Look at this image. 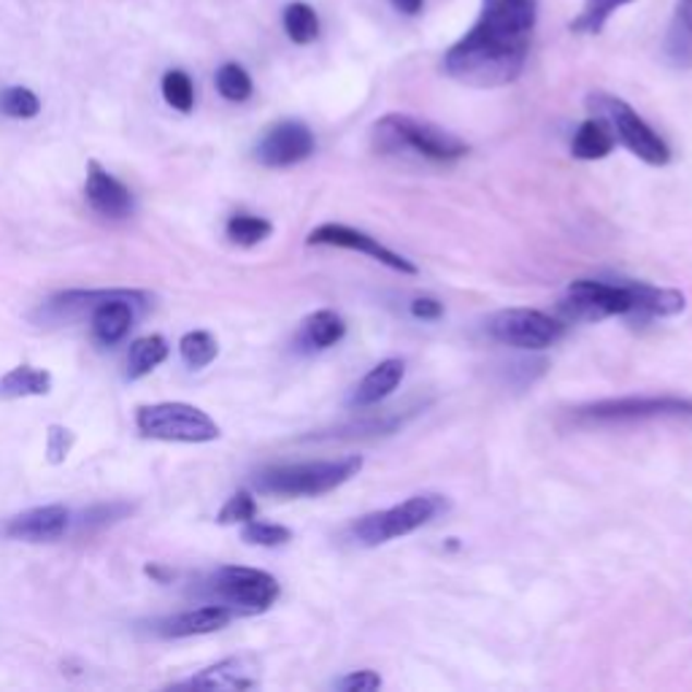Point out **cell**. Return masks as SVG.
Wrapping results in <instances>:
<instances>
[{
    "label": "cell",
    "instance_id": "cell-30",
    "mask_svg": "<svg viewBox=\"0 0 692 692\" xmlns=\"http://www.w3.org/2000/svg\"><path fill=\"white\" fill-rule=\"evenodd\" d=\"M241 538L252 547H281L292 538V531L284 525H277V522H260V520H250L244 522V531H241Z\"/></svg>",
    "mask_w": 692,
    "mask_h": 692
},
{
    "label": "cell",
    "instance_id": "cell-10",
    "mask_svg": "<svg viewBox=\"0 0 692 692\" xmlns=\"http://www.w3.org/2000/svg\"><path fill=\"white\" fill-rule=\"evenodd\" d=\"M657 416H692V398L677 396H644L617 398V401L590 403L573 412V420L582 425H620V422L657 420Z\"/></svg>",
    "mask_w": 692,
    "mask_h": 692
},
{
    "label": "cell",
    "instance_id": "cell-19",
    "mask_svg": "<svg viewBox=\"0 0 692 692\" xmlns=\"http://www.w3.org/2000/svg\"><path fill=\"white\" fill-rule=\"evenodd\" d=\"M52 374L47 368H36L31 363H22L0 376V398L16 401V398H41L52 392Z\"/></svg>",
    "mask_w": 692,
    "mask_h": 692
},
{
    "label": "cell",
    "instance_id": "cell-1",
    "mask_svg": "<svg viewBox=\"0 0 692 692\" xmlns=\"http://www.w3.org/2000/svg\"><path fill=\"white\" fill-rule=\"evenodd\" d=\"M538 0H482L474 27L444 52L452 82L476 89L506 87L525 71Z\"/></svg>",
    "mask_w": 692,
    "mask_h": 692
},
{
    "label": "cell",
    "instance_id": "cell-5",
    "mask_svg": "<svg viewBox=\"0 0 692 692\" xmlns=\"http://www.w3.org/2000/svg\"><path fill=\"white\" fill-rule=\"evenodd\" d=\"M136 427L144 438L168 444H208L222 436L204 409L182 401L149 403L136 409Z\"/></svg>",
    "mask_w": 692,
    "mask_h": 692
},
{
    "label": "cell",
    "instance_id": "cell-20",
    "mask_svg": "<svg viewBox=\"0 0 692 692\" xmlns=\"http://www.w3.org/2000/svg\"><path fill=\"white\" fill-rule=\"evenodd\" d=\"M615 146L617 138L611 133L609 122L600 120V117H590L573 133L571 155L576 160H604V157H609L615 151Z\"/></svg>",
    "mask_w": 692,
    "mask_h": 692
},
{
    "label": "cell",
    "instance_id": "cell-7",
    "mask_svg": "<svg viewBox=\"0 0 692 692\" xmlns=\"http://www.w3.org/2000/svg\"><path fill=\"white\" fill-rule=\"evenodd\" d=\"M590 111L600 120L609 122L611 133L620 141L624 149L633 151L639 160H644L646 166L663 168L671 162V149L668 144L635 114V109L630 104H624L617 95H606V93H593L587 98Z\"/></svg>",
    "mask_w": 692,
    "mask_h": 692
},
{
    "label": "cell",
    "instance_id": "cell-36",
    "mask_svg": "<svg viewBox=\"0 0 692 692\" xmlns=\"http://www.w3.org/2000/svg\"><path fill=\"white\" fill-rule=\"evenodd\" d=\"M390 3L396 5V11H401L406 16H416L425 9V0H390Z\"/></svg>",
    "mask_w": 692,
    "mask_h": 692
},
{
    "label": "cell",
    "instance_id": "cell-18",
    "mask_svg": "<svg viewBox=\"0 0 692 692\" xmlns=\"http://www.w3.org/2000/svg\"><path fill=\"white\" fill-rule=\"evenodd\" d=\"M663 58L671 69L692 71V0H677L663 38Z\"/></svg>",
    "mask_w": 692,
    "mask_h": 692
},
{
    "label": "cell",
    "instance_id": "cell-17",
    "mask_svg": "<svg viewBox=\"0 0 692 692\" xmlns=\"http://www.w3.org/2000/svg\"><path fill=\"white\" fill-rule=\"evenodd\" d=\"M403 374H406V365L403 360H381L376 368H371L368 374L360 379V385L352 390V398H349V406L352 409H368L381 403L385 398H390L392 392L398 390V385L403 381Z\"/></svg>",
    "mask_w": 692,
    "mask_h": 692
},
{
    "label": "cell",
    "instance_id": "cell-25",
    "mask_svg": "<svg viewBox=\"0 0 692 692\" xmlns=\"http://www.w3.org/2000/svg\"><path fill=\"white\" fill-rule=\"evenodd\" d=\"M179 354H182L184 365L193 371L208 368L217 360L219 344L208 330H190L179 339Z\"/></svg>",
    "mask_w": 692,
    "mask_h": 692
},
{
    "label": "cell",
    "instance_id": "cell-3",
    "mask_svg": "<svg viewBox=\"0 0 692 692\" xmlns=\"http://www.w3.org/2000/svg\"><path fill=\"white\" fill-rule=\"evenodd\" d=\"M363 469L360 454L341 460H314V463L271 465L255 476V487L266 495L279 498H317L347 485Z\"/></svg>",
    "mask_w": 692,
    "mask_h": 692
},
{
    "label": "cell",
    "instance_id": "cell-14",
    "mask_svg": "<svg viewBox=\"0 0 692 692\" xmlns=\"http://www.w3.org/2000/svg\"><path fill=\"white\" fill-rule=\"evenodd\" d=\"M84 198L89 208L106 219L131 217L136 201L128 184H122L114 173L106 171L98 160L87 162V182H84Z\"/></svg>",
    "mask_w": 692,
    "mask_h": 692
},
{
    "label": "cell",
    "instance_id": "cell-13",
    "mask_svg": "<svg viewBox=\"0 0 692 692\" xmlns=\"http://www.w3.org/2000/svg\"><path fill=\"white\" fill-rule=\"evenodd\" d=\"M73 525V517L65 506L49 503L27 509L22 514H14L5 520L3 536L11 542H27V544H52L69 536Z\"/></svg>",
    "mask_w": 692,
    "mask_h": 692
},
{
    "label": "cell",
    "instance_id": "cell-29",
    "mask_svg": "<svg viewBox=\"0 0 692 692\" xmlns=\"http://www.w3.org/2000/svg\"><path fill=\"white\" fill-rule=\"evenodd\" d=\"M0 114L11 120H33L41 114V98L27 87H5L0 93Z\"/></svg>",
    "mask_w": 692,
    "mask_h": 692
},
{
    "label": "cell",
    "instance_id": "cell-16",
    "mask_svg": "<svg viewBox=\"0 0 692 692\" xmlns=\"http://www.w3.org/2000/svg\"><path fill=\"white\" fill-rule=\"evenodd\" d=\"M260 684L257 679V668L250 657H228L214 666L204 668L198 677L184 682L182 688L193 690H255Z\"/></svg>",
    "mask_w": 692,
    "mask_h": 692
},
{
    "label": "cell",
    "instance_id": "cell-31",
    "mask_svg": "<svg viewBox=\"0 0 692 692\" xmlns=\"http://www.w3.org/2000/svg\"><path fill=\"white\" fill-rule=\"evenodd\" d=\"M257 517V500L252 498V493L239 489L235 495H230L228 503L219 509L217 522L219 525H244V522L255 520Z\"/></svg>",
    "mask_w": 692,
    "mask_h": 692
},
{
    "label": "cell",
    "instance_id": "cell-15",
    "mask_svg": "<svg viewBox=\"0 0 692 692\" xmlns=\"http://www.w3.org/2000/svg\"><path fill=\"white\" fill-rule=\"evenodd\" d=\"M233 611L219 604L201 606V609L179 611V615L166 617V620L155 624V633L162 635V639H190V635L217 633V630L228 628L233 622Z\"/></svg>",
    "mask_w": 692,
    "mask_h": 692
},
{
    "label": "cell",
    "instance_id": "cell-34",
    "mask_svg": "<svg viewBox=\"0 0 692 692\" xmlns=\"http://www.w3.org/2000/svg\"><path fill=\"white\" fill-rule=\"evenodd\" d=\"M336 688L344 692H374L381 688V677L376 671H368V668H365V671L347 673L344 679L336 682Z\"/></svg>",
    "mask_w": 692,
    "mask_h": 692
},
{
    "label": "cell",
    "instance_id": "cell-23",
    "mask_svg": "<svg viewBox=\"0 0 692 692\" xmlns=\"http://www.w3.org/2000/svg\"><path fill=\"white\" fill-rule=\"evenodd\" d=\"M281 25H284L287 38H290L292 44H298V47H308V44H314L319 38L317 11L308 3H303V0L284 5V11H281Z\"/></svg>",
    "mask_w": 692,
    "mask_h": 692
},
{
    "label": "cell",
    "instance_id": "cell-27",
    "mask_svg": "<svg viewBox=\"0 0 692 692\" xmlns=\"http://www.w3.org/2000/svg\"><path fill=\"white\" fill-rule=\"evenodd\" d=\"M224 233L239 246H257L274 233V224L268 219L255 217V214H233L224 224Z\"/></svg>",
    "mask_w": 692,
    "mask_h": 692
},
{
    "label": "cell",
    "instance_id": "cell-33",
    "mask_svg": "<svg viewBox=\"0 0 692 692\" xmlns=\"http://www.w3.org/2000/svg\"><path fill=\"white\" fill-rule=\"evenodd\" d=\"M73 433L69 430V427L63 425H52L47 433V460L52 465H60L65 463V458H69L71 447H73Z\"/></svg>",
    "mask_w": 692,
    "mask_h": 692
},
{
    "label": "cell",
    "instance_id": "cell-35",
    "mask_svg": "<svg viewBox=\"0 0 692 692\" xmlns=\"http://www.w3.org/2000/svg\"><path fill=\"white\" fill-rule=\"evenodd\" d=\"M412 314L416 319H438L444 314V306L433 298H416L412 303Z\"/></svg>",
    "mask_w": 692,
    "mask_h": 692
},
{
    "label": "cell",
    "instance_id": "cell-8",
    "mask_svg": "<svg viewBox=\"0 0 692 692\" xmlns=\"http://www.w3.org/2000/svg\"><path fill=\"white\" fill-rule=\"evenodd\" d=\"M560 312L562 317L576 319V323H600V319L609 317H633L635 281H628V284L598 279L571 281L560 301Z\"/></svg>",
    "mask_w": 692,
    "mask_h": 692
},
{
    "label": "cell",
    "instance_id": "cell-24",
    "mask_svg": "<svg viewBox=\"0 0 692 692\" xmlns=\"http://www.w3.org/2000/svg\"><path fill=\"white\" fill-rule=\"evenodd\" d=\"M628 3H633V0H587L568 27H571V33H579V36H598L606 27V22H609V16L620 5Z\"/></svg>",
    "mask_w": 692,
    "mask_h": 692
},
{
    "label": "cell",
    "instance_id": "cell-28",
    "mask_svg": "<svg viewBox=\"0 0 692 692\" xmlns=\"http://www.w3.org/2000/svg\"><path fill=\"white\" fill-rule=\"evenodd\" d=\"M160 89H162V98H166V104L171 106V109L182 111V114H190V111L195 109V84L187 71L182 69L166 71Z\"/></svg>",
    "mask_w": 692,
    "mask_h": 692
},
{
    "label": "cell",
    "instance_id": "cell-6",
    "mask_svg": "<svg viewBox=\"0 0 692 692\" xmlns=\"http://www.w3.org/2000/svg\"><path fill=\"white\" fill-rule=\"evenodd\" d=\"M208 595L235 617H255L271 609L279 600L281 587L271 573L260 568L222 566L208 576Z\"/></svg>",
    "mask_w": 692,
    "mask_h": 692
},
{
    "label": "cell",
    "instance_id": "cell-21",
    "mask_svg": "<svg viewBox=\"0 0 692 692\" xmlns=\"http://www.w3.org/2000/svg\"><path fill=\"white\" fill-rule=\"evenodd\" d=\"M347 336V323L330 308L314 312L303 319L301 328V344L308 349H330L339 344Z\"/></svg>",
    "mask_w": 692,
    "mask_h": 692
},
{
    "label": "cell",
    "instance_id": "cell-32",
    "mask_svg": "<svg viewBox=\"0 0 692 692\" xmlns=\"http://www.w3.org/2000/svg\"><path fill=\"white\" fill-rule=\"evenodd\" d=\"M131 506L128 503H100V506H93V509H87L82 514V520H78V531H98V527H106V525H114L117 520H122L125 514H131Z\"/></svg>",
    "mask_w": 692,
    "mask_h": 692
},
{
    "label": "cell",
    "instance_id": "cell-22",
    "mask_svg": "<svg viewBox=\"0 0 692 692\" xmlns=\"http://www.w3.org/2000/svg\"><path fill=\"white\" fill-rule=\"evenodd\" d=\"M171 354V347L162 336H144V339H136L131 344V352H128V379L138 381L144 379L146 374L162 365Z\"/></svg>",
    "mask_w": 692,
    "mask_h": 692
},
{
    "label": "cell",
    "instance_id": "cell-2",
    "mask_svg": "<svg viewBox=\"0 0 692 692\" xmlns=\"http://www.w3.org/2000/svg\"><path fill=\"white\" fill-rule=\"evenodd\" d=\"M371 138L381 155H414L427 162H458L469 155V144L463 138L409 114L381 117Z\"/></svg>",
    "mask_w": 692,
    "mask_h": 692
},
{
    "label": "cell",
    "instance_id": "cell-26",
    "mask_svg": "<svg viewBox=\"0 0 692 692\" xmlns=\"http://www.w3.org/2000/svg\"><path fill=\"white\" fill-rule=\"evenodd\" d=\"M214 84H217V93L222 95L224 100H230V104H244V100H250L252 93H255L250 71L239 63L219 65Z\"/></svg>",
    "mask_w": 692,
    "mask_h": 692
},
{
    "label": "cell",
    "instance_id": "cell-11",
    "mask_svg": "<svg viewBox=\"0 0 692 692\" xmlns=\"http://www.w3.org/2000/svg\"><path fill=\"white\" fill-rule=\"evenodd\" d=\"M306 241L312 246H336V250L360 252V255L387 266L390 271L409 274V277H414L416 274V266L412 260H406V257L398 255V252L387 250V246L379 244V239H374V235L363 233V230L347 228V224H336V222L319 224V228H314L312 233H308Z\"/></svg>",
    "mask_w": 692,
    "mask_h": 692
},
{
    "label": "cell",
    "instance_id": "cell-9",
    "mask_svg": "<svg viewBox=\"0 0 692 692\" xmlns=\"http://www.w3.org/2000/svg\"><path fill=\"white\" fill-rule=\"evenodd\" d=\"M487 333L506 347L538 352L555 347L566 333V325L536 308H506L489 317Z\"/></svg>",
    "mask_w": 692,
    "mask_h": 692
},
{
    "label": "cell",
    "instance_id": "cell-4",
    "mask_svg": "<svg viewBox=\"0 0 692 692\" xmlns=\"http://www.w3.org/2000/svg\"><path fill=\"white\" fill-rule=\"evenodd\" d=\"M447 509L449 500L444 498V495H412V498H406L403 503L360 517L352 525V536L354 542L363 544V547H379V544L392 542V538H403L409 536V533L420 531V527H425L427 522H433Z\"/></svg>",
    "mask_w": 692,
    "mask_h": 692
},
{
    "label": "cell",
    "instance_id": "cell-12",
    "mask_svg": "<svg viewBox=\"0 0 692 692\" xmlns=\"http://www.w3.org/2000/svg\"><path fill=\"white\" fill-rule=\"evenodd\" d=\"M314 133L308 125L298 120H281L266 131V136L257 141L255 157L266 168H292L298 162L308 160L314 155Z\"/></svg>",
    "mask_w": 692,
    "mask_h": 692
}]
</instances>
